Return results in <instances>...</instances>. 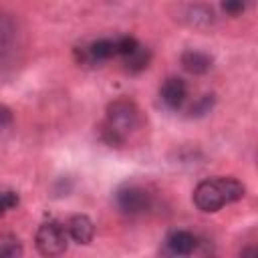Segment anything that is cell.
Masks as SVG:
<instances>
[{
    "instance_id": "obj_7",
    "label": "cell",
    "mask_w": 258,
    "mask_h": 258,
    "mask_svg": "<svg viewBox=\"0 0 258 258\" xmlns=\"http://www.w3.org/2000/svg\"><path fill=\"white\" fill-rule=\"evenodd\" d=\"M159 95H161V101L165 103V107H169V109H179V107L183 105L185 97H187V85H185V81L179 79V77H169V79H165V83L161 85Z\"/></svg>"
},
{
    "instance_id": "obj_4",
    "label": "cell",
    "mask_w": 258,
    "mask_h": 258,
    "mask_svg": "<svg viewBox=\"0 0 258 258\" xmlns=\"http://www.w3.org/2000/svg\"><path fill=\"white\" fill-rule=\"evenodd\" d=\"M115 204L127 216H141L147 210H151L153 198L145 187L129 183V185H123L115 191Z\"/></svg>"
},
{
    "instance_id": "obj_10",
    "label": "cell",
    "mask_w": 258,
    "mask_h": 258,
    "mask_svg": "<svg viewBox=\"0 0 258 258\" xmlns=\"http://www.w3.org/2000/svg\"><path fill=\"white\" fill-rule=\"evenodd\" d=\"M149 60H151V52H149V48H145V46H141V44H139L133 52H129V54L123 56L125 71L133 73V75L145 71V69L149 67Z\"/></svg>"
},
{
    "instance_id": "obj_1",
    "label": "cell",
    "mask_w": 258,
    "mask_h": 258,
    "mask_svg": "<svg viewBox=\"0 0 258 258\" xmlns=\"http://www.w3.org/2000/svg\"><path fill=\"white\" fill-rule=\"evenodd\" d=\"M141 125V111L129 99H115L107 105L105 121L99 127L101 139L111 147H121Z\"/></svg>"
},
{
    "instance_id": "obj_16",
    "label": "cell",
    "mask_w": 258,
    "mask_h": 258,
    "mask_svg": "<svg viewBox=\"0 0 258 258\" xmlns=\"http://www.w3.org/2000/svg\"><path fill=\"white\" fill-rule=\"evenodd\" d=\"M212 105H214V97L212 95H204L189 111H191V115H206V113H210Z\"/></svg>"
},
{
    "instance_id": "obj_11",
    "label": "cell",
    "mask_w": 258,
    "mask_h": 258,
    "mask_svg": "<svg viewBox=\"0 0 258 258\" xmlns=\"http://www.w3.org/2000/svg\"><path fill=\"white\" fill-rule=\"evenodd\" d=\"M14 26H12V22L6 18V16H2L0 14V62H4V58H6V54L12 50V46H14Z\"/></svg>"
},
{
    "instance_id": "obj_2",
    "label": "cell",
    "mask_w": 258,
    "mask_h": 258,
    "mask_svg": "<svg viewBox=\"0 0 258 258\" xmlns=\"http://www.w3.org/2000/svg\"><path fill=\"white\" fill-rule=\"evenodd\" d=\"M246 187L236 177H210L196 185L194 204L202 212H218L228 204L242 200Z\"/></svg>"
},
{
    "instance_id": "obj_13",
    "label": "cell",
    "mask_w": 258,
    "mask_h": 258,
    "mask_svg": "<svg viewBox=\"0 0 258 258\" xmlns=\"http://www.w3.org/2000/svg\"><path fill=\"white\" fill-rule=\"evenodd\" d=\"M115 46H117V54H119V56H125V54H129V52H133V50L139 46V42H137L135 36L125 34V36L115 38Z\"/></svg>"
},
{
    "instance_id": "obj_8",
    "label": "cell",
    "mask_w": 258,
    "mask_h": 258,
    "mask_svg": "<svg viewBox=\"0 0 258 258\" xmlns=\"http://www.w3.org/2000/svg\"><path fill=\"white\" fill-rule=\"evenodd\" d=\"M67 234L77 244H89L93 240V236H95V226H93V222H91L89 216L77 214V216L69 218V222H67Z\"/></svg>"
},
{
    "instance_id": "obj_3",
    "label": "cell",
    "mask_w": 258,
    "mask_h": 258,
    "mask_svg": "<svg viewBox=\"0 0 258 258\" xmlns=\"http://www.w3.org/2000/svg\"><path fill=\"white\" fill-rule=\"evenodd\" d=\"M36 250L42 256H58L67 250L69 244V234H67V226H62L56 220L44 222L40 224V228L36 230Z\"/></svg>"
},
{
    "instance_id": "obj_12",
    "label": "cell",
    "mask_w": 258,
    "mask_h": 258,
    "mask_svg": "<svg viewBox=\"0 0 258 258\" xmlns=\"http://www.w3.org/2000/svg\"><path fill=\"white\" fill-rule=\"evenodd\" d=\"M22 244L12 234H0V258H16L22 256Z\"/></svg>"
},
{
    "instance_id": "obj_15",
    "label": "cell",
    "mask_w": 258,
    "mask_h": 258,
    "mask_svg": "<svg viewBox=\"0 0 258 258\" xmlns=\"http://www.w3.org/2000/svg\"><path fill=\"white\" fill-rule=\"evenodd\" d=\"M248 4H250V0H222L224 12H226V14H232V16L242 14V12L248 8Z\"/></svg>"
},
{
    "instance_id": "obj_6",
    "label": "cell",
    "mask_w": 258,
    "mask_h": 258,
    "mask_svg": "<svg viewBox=\"0 0 258 258\" xmlns=\"http://www.w3.org/2000/svg\"><path fill=\"white\" fill-rule=\"evenodd\" d=\"M198 238L187 230H175L165 238V252L171 256H189L198 248Z\"/></svg>"
},
{
    "instance_id": "obj_17",
    "label": "cell",
    "mask_w": 258,
    "mask_h": 258,
    "mask_svg": "<svg viewBox=\"0 0 258 258\" xmlns=\"http://www.w3.org/2000/svg\"><path fill=\"white\" fill-rule=\"evenodd\" d=\"M10 123H12V113H10V109L4 107V105H0V131H2L4 127H8Z\"/></svg>"
},
{
    "instance_id": "obj_9",
    "label": "cell",
    "mask_w": 258,
    "mask_h": 258,
    "mask_svg": "<svg viewBox=\"0 0 258 258\" xmlns=\"http://www.w3.org/2000/svg\"><path fill=\"white\" fill-rule=\"evenodd\" d=\"M179 62L183 67V71H187L189 75H206L212 69V56L208 52L202 50H185L179 56Z\"/></svg>"
},
{
    "instance_id": "obj_5",
    "label": "cell",
    "mask_w": 258,
    "mask_h": 258,
    "mask_svg": "<svg viewBox=\"0 0 258 258\" xmlns=\"http://www.w3.org/2000/svg\"><path fill=\"white\" fill-rule=\"evenodd\" d=\"M75 54H77V60L81 64H99V62H105V60L117 56L115 38H99V40L91 42L89 46L75 48Z\"/></svg>"
},
{
    "instance_id": "obj_14",
    "label": "cell",
    "mask_w": 258,
    "mask_h": 258,
    "mask_svg": "<svg viewBox=\"0 0 258 258\" xmlns=\"http://www.w3.org/2000/svg\"><path fill=\"white\" fill-rule=\"evenodd\" d=\"M18 194L16 191H0V216H4L6 212H10V210H14L16 206H18Z\"/></svg>"
}]
</instances>
